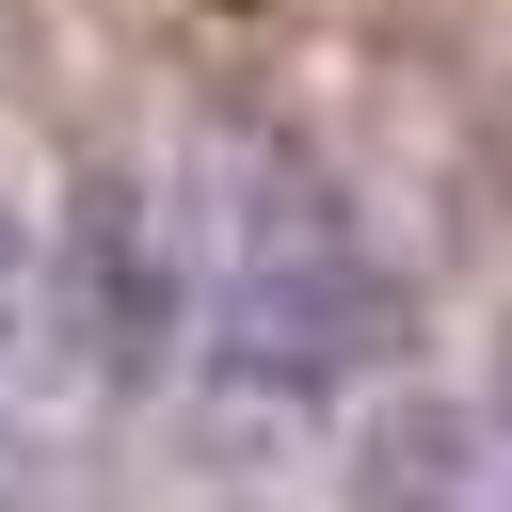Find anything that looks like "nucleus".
I'll use <instances>...</instances> for the list:
<instances>
[{
    "label": "nucleus",
    "mask_w": 512,
    "mask_h": 512,
    "mask_svg": "<svg viewBox=\"0 0 512 512\" xmlns=\"http://www.w3.org/2000/svg\"><path fill=\"white\" fill-rule=\"evenodd\" d=\"M176 320H192L208 368L256 384V400H320V384H352V368L400 352L384 256H368L288 160H240V208L176 256Z\"/></svg>",
    "instance_id": "obj_1"
},
{
    "label": "nucleus",
    "mask_w": 512,
    "mask_h": 512,
    "mask_svg": "<svg viewBox=\"0 0 512 512\" xmlns=\"http://www.w3.org/2000/svg\"><path fill=\"white\" fill-rule=\"evenodd\" d=\"M0 496H16V464H0Z\"/></svg>",
    "instance_id": "obj_2"
}]
</instances>
